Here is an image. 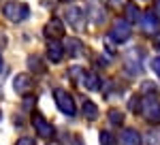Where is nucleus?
<instances>
[{"mask_svg":"<svg viewBox=\"0 0 160 145\" xmlns=\"http://www.w3.org/2000/svg\"><path fill=\"white\" fill-rule=\"evenodd\" d=\"M53 100H56V107L60 109L64 115H75L77 113V107H75V98L73 94H68L66 90H62V88H56L53 90Z\"/></svg>","mask_w":160,"mask_h":145,"instance_id":"1","label":"nucleus"},{"mask_svg":"<svg viewBox=\"0 0 160 145\" xmlns=\"http://www.w3.org/2000/svg\"><path fill=\"white\" fill-rule=\"evenodd\" d=\"M2 15L13 22V24H19L22 19H26L28 15H30V9H28V4L26 2H7L4 7H2Z\"/></svg>","mask_w":160,"mask_h":145,"instance_id":"2","label":"nucleus"},{"mask_svg":"<svg viewBox=\"0 0 160 145\" xmlns=\"http://www.w3.org/2000/svg\"><path fill=\"white\" fill-rule=\"evenodd\" d=\"M141 111H143V118L152 124H160V98L156 94L145 96L141 100Z\"/></svg>","mask_w":160,"mask_h":145,"instance_id":"3","label":"nucleus"},{"mask_svg":"<svg viewBox=\"0 0 160 145\" xmlns=\"http://www.w3.org/2000/svg\"><path fill=\"white\" fill-rule=\"evenodd\" d=\"M130 38V24L126 19H115L109 28V41L111 43H126Z\"/></svg>","mask_w":160,"mask_h":145,"instance_id":"4","label":"nucleus"},{"mask_svg":"<svg viewBox=\"0 0 160 145\" xmlns=\"http://www.w3.org/2000/svg\"><path fill=\"white\" fill-rule=\"evenodd\" d=\"M141 62H143V51L139 47L130 49L126 53V58H124V71L128 72L130 77H135V75L141 72Z\"/></svg>","mask_w":160,"mask_h":145,"instance_id":"5","label":"nucleus"},{"mask_svg":"<svg viewBox=\"0 0 160 145\" xmlns=\"http://www.w3.org/2000/svg\"><path fill=\"white\" fill-rule=\"evenodd\" d=\"M139 26H141V32L143 34L154 36V34H158V30H160V19L154 13H143L139 17Z\"/></svg>","mask_w":160,"mask_h":145,"instance_id":"6","label":"nucleus"},{"mask_svg":"<svg viewBox=\"0 0 160 145\" xmlns=\"http://www.w3.org/2000/svg\"><path fill=\"white\" fill-rule=\"evenodd\" d=\"M43 34H45L47 41H60L62 36H64V22L58 19V17L49 19L45 24V28H43Z\"/></svg>","mask_w":160,"mask_h":145,"instance_id":"7","label":"nucleus"},{"mask_svg":"<svg viewBox=\"0 0 160 145\" xmlns=\"http://www.w3.org/2000/svg\"><path fill=\"white\" fill-rule=\"evenodd\" d=\"M32 126H34V130L38 132V137H43V139H53V134H56L53 132V126L41 113H32Z\"/></svg>","mask_w":160,"mask_h":145,"instance_id":"8","label":"nucleus"},{"mask_svg":"<svg viewBox=\"0 0 160 145\" xmlns=\"http://www.w3.org/2000/svg\"><path fill=\"white\" fill-rule=\"evenodd\" d=\"M64 17H66V22L73 26L75 30H83L86 28V15H83V11L79 7H68L64 11Z\"/></svg>","mask_w":160,"mask_h":145,"instance_id":"9","label":"nucleus"},{"mask_svg":"<svg viewBox=\"0 0 160 145\" xmlns=\"http://www.w3.org/2000/svg\"><path fill=\"white\" fill-rule=\"evenodd\" d=\"M86 22H92V24L100 26L105 22V9L100 4H96V2H90L88 4V19Z\"/></svg>","mask_w":160,"mask_h":145,"instance_id":"10","label":"nucleus"},{"mask_svg":"<svg viewBox=\"0 0 160 145\" xmlns=\"http://www.w3.org/2000/svg\"><path fill=\"white\" fill-rule=\"evenodd\" d=\"M47 58L49 62H60L64 58V45H62L60 41H47Z\"/></svg>","mask_w":160,"mask_h":145,"instance_id":"11","label":"nucleus"},{"mask_svg":"<svg viewBox=\"0 0 160 145\" xmlns=\"http://www.w3.org/2000/svg\"><path fill=\"white\" fill-rule=\"evenodd\" d=\"M13 88H15L19 94H28V92L34 88V81H32L30 75H17V77L13 79Z\"/></svg>","mask_w":160,"mask_h":145,"instance_id":"12","label":"nucleus"},{"mask_svg":"<svg viewBox=\"0 0 160 145\" xmlns=\"http://www.w3.org/2000/svg\"><path fill=\"white\" fill-rule=\"evenodd\" d=\"M122 145H143L141 134L137 132L135 128H126L122 132Z\"/></svg>","mask_w":160,"mask_h":145,"instance_id":"13","label":"nucleus"},{"mask_svg":"<svg viewBox=\"0 0 160 145\" xmlns=\"http://www.w3.org/2000/svg\"><path fill=\"white\" fill-rule=\"evenodd\" d=\"M83 85H86V90H90V92H98L100 90V79L96 72H83Z\"/></svg>","mask_w":160,"mask_h":145,"instance_id":"14","label":"nucleus"},{"mask_svg":"<svg viewBox=\"0 0 160 145\" xmlns=\"http://www.w3.org/2000/svg\"><path fill=\"white\" fill-rule=\"evenodd\" d=\"M81 111H83V115H86L88 120H96V118H98V107H96L92 100H86L83 107H81Z\"/></svg>","mask_w":160,"mask_h":145,"instance_id":"15","label":"nucleus"},{"mask_svg":"<svg viewBox=\"0 0 160 145\" xmlns=\"http://www.w3.org/2000/svg\"><path fill=\"white\" fill-rule=\"evenodd\" d=\"M139 17H141V13L137 9V4H126V22L128 24H132V22H139Z\"/></svg>","mask_w":160,"mask_h":145,"instance_id":"16","label":"nucleus"},{"mask_svg":"<svg viewBox=\"0 0 160 145\" xmlns=\"http://www.w3.org/2000/svg\"><path fill=\"white\" fill-rule=\"evenodd\" d=\"M28 66L32 72H45V64L38 60V56H30L28 58Z\"/></svg>","mask_w":160,"mask_h":145,"instance_id":"17","label":"nucleus"},{"mask_svg":"<svg viewBox=\"0 0 160 145\" xmlns=\"http://www.w3.org/2000/svg\"><path fill=\"white\" fill-rule=\"evenodd\" d=\"M109 122L113 126H122L124 124V113H120L118 109H111L109 111Z\"/></svg>","mask_w":160,"mask_h":145,"instance_id":"18","label":"nucleus"},{"mask_svg":"<svg viewBox=\"0 0 160 145\" xmlns=\"http://www.w3.org/2000/svg\"><path fill=\"white\" fill-rule=\"evenodd\" d=\"M68 51H71L73 56H81V53H83V45L79 43V38H71V43H68Z\"/></svg>","mask_w":160,"mask_h":145,"instance_id":"19","label":"nucleus"},{"mask_svg":"<svg viewBox=\"0 0 160 145\" xmlns=\"http://www.w3.org/2000/svg\"><path fill=\"white\" fill-rule=\"evenodd\" d=\"M156 90H158V88H156V83H152V81H143V83H141V92H143L145 96L156 94Z\"/></svg>","mask_w":160,"mask_h":145,"instance_id":"20","label":"nucleus"},{"mask_svg":"<svg viewBox=\"0 0 160 145\" xmlns=\"http://www.w3.org/2000/svg\"><path fill=\"white\" fill-rule=\"evenodd\" d=\"M100 145H118V143H115V137L111 132L102 130V132H100Z\"/></svg>","mask_w":160,"mask_h":145,"instance_id":"21","label":"nucleus"},{"mask_svg":"<svg viewBox=\"0 0 160 145\" xmlns=\"http://www.w3.org/2000/svg\"><path fill=\"white\" fill-rule=\"evenodd\" d=\"M148 145H160V130H152L148 134Z\"/></svg>","mask_w":160,"mask_h":145,"instance_id":"22","label":"nucleus"},{"mask_svg":"<svg viewBox=\"0 0 160 145\" xmlns=\"http://www.w3.org/2000/svg\"><path fill=\"white\" fill-rule=\"evenodd\" d=\"M81 72H83V68H81V66H71V68H68V75H71V79H77Z\"/></svg>","mask_w":160,"mask_h":145,"instance_id":"23","label":"nucleus"},{"mask_svg":"<svg viewBox=\"0 0 160 145\" xmlns=\"http://www.w3.org/2000/svg\"><path fill=\"white\" fill-rule=\"evenodd\" d=\"M152 71L160 77V58H154V60H152Z\"/></svg>","mask_w":160,"mask_h":145,"instance_id":"24","label":"nucleus"},{"mask_svg":"<svg viewBox=\"0 0 160 145\" xmlns=\"http://www.w3.org/2000/svg\"><path fill=\"white\" fill-rule=\"evenodd\" d=\"M32 105H34V96H28L24 100V109L26 111H32Z\"/></svg>","mask_w":160,"mask_h":145,"instance_id":"25","label":"nucleus"},{"mask_svg":"<svg viewBox=\"0 0 160 145\" xmlns=\"http://www.w3.org/2000/svg\"><path fill=\"white\" fill-rule=\"evenodd\" d=\"M15 145H37L34 143V139H30V137H24V139H19Z\"/></svg>","mask_w":160,"mask_h":145,"instance_id":"26","label":"nucleus"},{"mask_svg":"<svg viewBox=\"0 0 160 145\" xmlns=\"http://www.w3.org/2000/svg\"><path fill=\"white\" fill-rule=\"evenodd\" d=\"M137 105H139V98H137V96H132V98H130V102H128L130 111H139V107H137Z\"/></svg>","mask_w":160,"mask_h":145,"instance_id":"27","label":"nucleus"},{"mask_svg":"<svg viewBox=\"0 0 160 145\" xmlns=\"http://www.w3.org/2000/svg\"><path fill=\"white\" fill-rule=\"evenodd\" d=\"M154 36H156V38H154V47L160 51V34H154Z\"/></svg>","mask_w":160,"mask_h":145,"instance_id":"28","label":"nucleus"},{"mask_svg":"<svg viewBox=\"0 0 160 145\" xmlns=\"http://www.w3.org/2000/svg\"><path fill=\"white\" fill-rule=\"evenodd\" d=\"M111 4L113 7H122V4H126V0H111Z\"/></svg>","mask_w":160,"mask_h":145,"instance_id":"29","label":"nucleus"},{"mask_svg":"<svg viewBox=\"0 0 160 145\" xmlns=\"http://www.w3.org/2000/svg\"><path fill=\"white\" fill-rule=\"evenodd\" d=\"M0 68H2V56H0Z\"/></svg>","mask_w":160,"mask_h":145,"instance_id":"30","label":"nucleus"},{"mask_svg":"<svg viewBox=\"0 0 160 145\" xmlns=\"http://www.w3.org/2000/svg\"><path fill=\"white\" fill-rule=\"evenodd\" d=\"M62 2H71V0H62Z\"/></svg>","mask_w":160,"mask_h":145,"instance_id":"31","label":"nucleus"},{"mask_svg":"<svg viewBox=\"0 0 160 145\" xmlns=\"http://www.w3.org/2000/svg\"><path fill=\"white\" fill-rule=\"evenodd\" d=\"M0 96H2V92H0Z\"/></svg>","mask_w":160,"mask_h":145,"instance_id":"32","label":"nucleus"}]
</instances>
